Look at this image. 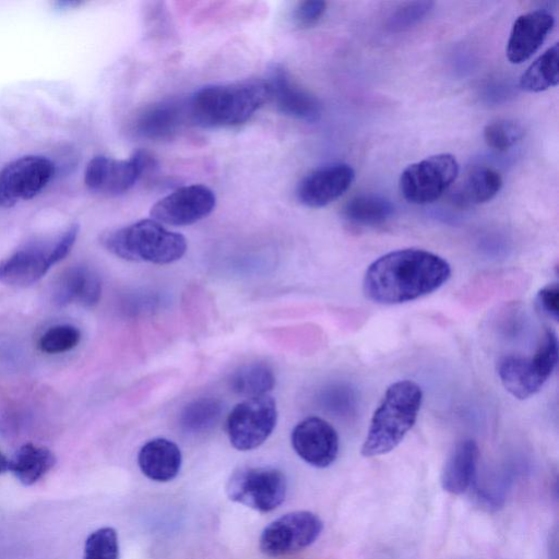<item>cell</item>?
Here are the masks:
<instances>
[{
	"label": "cell",
	"instance_id": "cell-1",
	"mask_svg": "<svg viewBox=\"0 0 559 559\" xmlns=\"http://www.w3.org/2000/svg\"><path fill=\"white\" fill-rule=\"evenodd\" d=\"M451 277L442 257L424 249L388 252L367 267L362 280L366 298L380 305H400L427 296Z\"/></svg>",
	"mask_w": 559,
	"mask_h": 559
},
{
	"label": "cell",
	"instance_id": "cell-2",
	"mask_svg": "<svg viewBox=\"0 0 559 559\" xmlns=\"http://www.w3.org/2000/svg\"><path fill=\"white\" fill-rule=\"evenodd\" d=\"M267 100L270 93L265 81L209 85L191 96L187 115L200 127H233L246 122Z\"/></svg>",
	"mask_w": 559,
	"mask_h": 559
},
{
	"label": "cell",
	"instance_id": "cell-3",
	"mask_svg": "<svg viewBox=\"0 0 559 559\" xmlns=\"http://www.w3.org/2000/svg\"><path fill=\"white\" fill-rule=\"evenodd\" d=\"M421 403L423 390L415 381L390 384L373 412L361 454L372 457L394 450L415 425Z\"/></svg>",
	"mask_w": 559,
	"mask_h": 559
},
{
	"label": "cell",
	"instance_id": "cell-4",
	"mask_svg": "<svg viewBox=\"0 0 559 559\" xmlns=\"http://www.w3.org/2000/svg\"><path fill=\"white\" fill-rule=\"evenodd\" d=\"M102 243L123 260L155 264L175 262L187 250V241L181 234L168 230L153 218L109 231L102 237Z\"/></svg>",
	"mask_w": 559,
	"mask_h": 559
},
{
	"label": "cell",
	"instance_id": "cell-5",
	"mask_svg": "<svg viewBox=\"0 0 559 559\" xmlns=\"http://www.w3.org/2000/svg\"><path fill=\"white\" fill-rule=\"evenodd\" d=\"M558 353L557 334L548 329L532 356L508 355L499 360L497 371L501 384L518 400L535 395L556 369Z\"/></svg>",
	"mask_w": 559,
	"mask_h": 559
},
{
	"label": "cell",
	"instance_id": "cell-6",
	"mask_svg": "<svg viewBox=\"0 0 559 559\" xmlns=\"http://www.w3.org/2000/svg\"><path fill=\"white\" fill-rule=\"evenodd\" d=\"M78 233V225H72L52 240L34 242L16 250L0 261V282L11 286L34 284L68 255Z\"/></svg>",
	"mask_w": 559,
	"mask_h": 559
},
{
	"label": "cell",
	"instance_id": "cell-7",
	"mask_svg": "<svg viewBox=\"0 0 559 559\" xmlns=\"http://www.w3.org/2000/svg\"><path fill=\"white\" fill-rule=\"evenodd\" d=\"M457 174L459 164L452 154L431 155L403 170L399 181L400 191L409 203L428 204L449 189Z\"/></svg>",
	"mask_w": 559,
	"mask_h": 559
},
{
	"label": "cell",
	"instance_id": "cell-8",
	"mask_svg": "<svg viewBox=\"0 0 559 559\" xmlns=\"http://www.w3.org/2000/svg\"><path fill=\"white\" fill-rule=\"evenodd\" d=\"M277 420L275 400L265 394L247 397L229 413L226 430L231 445L248 451L261 445L272 433Z\"/></svg>",
	"mask_w": 559,
	"mask_h": 559
},
{
	"label": "cell",
	"instance_id": "cell-9",
	"mask_svg": "<svg viewBox=\"0 0 559 559\" xmlns=\"http://www.w3.org/2000/svg\"><path fill=\"white\" fill-rule=\"evenodd\" d=\"M287 481L275 468L250 467L234 473L227 484L228 497L260 512L276 509L285 499Z\"/></svg>",
	"mask_w": 559,
	"mask_h": 559
},
{
	"label": "cell",
	"instance_id": "cell-10",
	"mask_svg": "<svg viewBox=\"0 0 559 559\" xmlns=\"http://www.w3.org/2000/svg\"><path fill=\"white\" fill-rule=\"evenodd\" d=\"M55 175L53 163L38 155H26L0 169V207H11L40 193Z\"/></svg>",
	"mask_w": 559,
	"mask_h": 559
},
{
	"label": "cell",
	"instance_id": "cell-11",
	"mask_svg": "<svg viewBox=\"0 0 559 559\" xmlns=\"http://www.w3.org/2000/svg\"><path fill=\"white\" fill-rule=\"evenodd\" d=\"M153 164L152 156L142 151L129 159L98 155L87 163L84 183L93 192L118 195L130 190Z\"/></svg>",
	"mask_w": 559,
	"mask_h": 559
},
{
	"label": "cell",
	"instance_id": "cell-12",
	"mask_svg": "<svg viewBox=\"0 0 559 559\" xmlns=\"http://www.w3.org/2000/svg\"><path fill=\"white\" fill-rule=\"evenodd\" d=\"M323 528L318 515L309 511L287 513L262 532L260 549L270 557H280L300 551L317 540Z\"/></svg>",
	"mask_w": 559,
	"mask_h": 559
},
{
	"label": "cell",
	"instance_id": "cell-13",
	"mask_svg": "<svg viewBox=\"0 0 559 559\" xmlns=\"http://www.w3.org/2000/svg\"><path fill=\"white\" fill-rule=\"evenodd\" d=\"M215 204V193L209 187L185 186L157 201L151 209V216L160 224L191 225L211 214Z\"/></svg>",
	"mask_w": 559,
	"mask_h": 559
},
{
	"label": "cell",
	"instance_id": "cell-14",
	"mask_svg": "<svg viewBox=\"0 0 559 559\" xmlns=\"http://www.w3.org/2000/svg\"><path fill=\"white\" fill-rule=\"evenodd\" d=\"M290 439L295 452L314 467H326L337 456V432L323 418L310 416L302 419L293 429Z\"/></svg>",
	"mask_w": 559,
	"mask_h": 559
},
{
	"label": "cell",
	"instance_id": "cell-15",
	"mask_svg": "<svg viewBox=\"0 0 559 559\" xmlns=\"http://www.w3.org/2000/svg\"><path fill=\"white\" fill-rule=\"evenodd\" d=\"M355 179L353 167L345 163L321 166L305 176L297 187L298 200L308 207H323L342 197Z\"/></svg>",
	"mask_w": 559,
	"mask_h": 559
},
{
	"label": "cell",
	"instance_id": "cell-16",
	"mask_svg": "<svg viewBox=\"0 0 559 559\" xmlns=\"http://www.w3.org/2000/svg\"><path fill=\"white\" fill-rule=\"evenodd\" d=\"M265 82L270 99L274 102L278 111L306 122H316L320 119L322 112L320 102L292 80L282 66L275 64Z\"/></svg>",
	"mask_w": 559,
	"mask_h": 559
},
{
	"label": "cell",
	"instance_id": "cell-17",
	"mask_svg": "<svg viewBox=\"0 0 559 559\" xmlns=\"http://www.w3.org/2000/svg\"><path fill=\"white\" fill-rule=\"evenodd\" d=\"M554 23L552 14L545 10H535L520 15L513 23L508 39V60L520 64L530 59L539 49Z\"/></svg>",
	"mask_w": 559,
	"mask_h": 559
},
{
	"label": "cell",
	"instance_id": "cell-18",
	"mask_svg": "<svg viewBox=\"0 0 559 559\" xmlns=\"http://www.w3.org/2000/svg\"><path fill=\"white\" fill-rule=\"evenodd\" d=\"M102 295V283L97 273L85 265L68 269L57 282L53 300L59 306L78 304L95 306Z\"/></svg>",
	"mask_w": 559,
	"mask_h": 559
},
{
	"label": "cell",
	"instance_id": "cell-19",
	"mask_svg": "<svg viewBox=\"0 0 559 559\" xmlns=\"http://www.w3.org/2000/svg\"><path fill=\"white\" fill-rule=\"evenodd\" d=\"M478 459L479 449L475 440L467 438L459 441L443 465L442 488L452 495L465 492L476 477Z\"/></svg>",
	"mask_w": 559,
	"mask_h": 559
},
{
	"label": "cell",
	"instance_id": "cell-20",
	"mask_svg": "<svg viewBox=\"0 0 559 559\" xmlns=\"http://www.w3.org/2000/svg\"><path fill=\"white\" fill-rule=\"evenodd\" d=\"M181 451L178 445L165 438L147 441L139 451L138 464L142 473L155 481L174 479L180 471Z\"/></svg>",
	"mask_w": 559,
	"mask_h": 559
},
{
	"label": "cell",
	"instance_id": "cell-21",
	"mask_svg": "<svg viewBox=\"0 0 559 559\" xmlns=\"http://www.w3.org/2000/svg\"><path fill=\"white\" fill-rule=\"evenodd\" d=\"M185 114L187 115V108L185 110L180 103L174 100L154 104L138 116L134 131L150 140L169 139L180 128Z\"/></svg>",
	"mask_w": 559,
	"mask_h": 559
},
{
	"label": "cell",
	"instance_id": "cell-22",
	"mask_svg": "<svg viewBox=\"0 0 559 559\" xmlns=\"http://www.w3.org/2000/svg\"><path fill=\"white\" fill-rule=\"evenodd\" d=\"M502 187L500 174L487 166L472 168L452 192V201L457 206H473L493 199Z\"/></svg>",
	"mask_w": 559,
	"mask_h": 559
},
{
	"label": "cell",
	"instance_id": "cell-23",
	"mask_svg": "<svg viewBox=\"0 0 559 559\" xmlns=\"http://www.w3.org/2000/svg\"><path fill=\"white\" fill-rule=\"evenodd\" d=\"M55 463V454L49 449L26 443L10 460V471L23 485L31 486L48 473Z\"/></svg>",
	"mask_w": 559,
	"mask_h": 559
},
{
	"label": "cell",
	"instance_id": "cell-24",
	"mask_svg": "<svg viewBox=\"0 0 559 559\" xmlns=\"http://www.w3.org/2000/svg\"><path fill=\"white\" fill-rule=\"evenodd\" d=\"M394 213L392 202L373 193L352 198L343 209L346 221L358 226H378L389 221Z\"/></svg>",
	"mask_w": 559,
	"mask_h": 559
},
{
	"label": "cell",
	"instance_id": "cell-25",
	"mask_svg": "<svg viewBox=\"0 0 559 559\" xmlns=\"http://www.w3.org/2000/svg\"><path fill=\"white\" fill-rule=\"evenodd\" d=\"M558 55L556 43L543 52L520 78V87L530 93H539L558 84Z\"/></svg>",
	"mask_w": 559,
	"mask_h": 559
},
{
	"label": "cell",
	"instance_id": "cell-26",
	"mask_svg": "<svg viewBox=\"0 0 559 559\" xmlns=\"http://www.w3.org/2000/svg\"><path fill=\"white\" fill-rule=\"evenodd\" d=\"M229 384L235 393L242 396H260L273 389L275 376L267 364L251 362L238 368L231 374Z\"/></svg>",
	"mask_w": 559,
	"mask_h": 559
},
{
	"label": "cell",
	"instance_id": "cell-27",
	"mask_svg": "<svg viewBox=\"0 0 559 559\" xmlns=\"http://www.w3.org/2000/svg\"><path fill=\"white\" fill-rule=\"evenodd\" d=\"M222 403L214 397H201L189 403L180 414L179 424L189 433L212 429L221 418Z\"/></svg>",
	"mask_w": 559,
	"mask_h": 559
},
{
	"label": "cell",
	"instance_id": "cell-28",
	"mask_svg": "<svg viewBox=\"0 0 559 559\" xmlns=\"http://www.w3.org/2000/svg\"><path fill=\"white\" fill-rule=\"evenodd\" d=\"M524 136L523 127L509 119H499L488 123L484 129L486 144L496 151H507Z\"/></svg>",
	"mask_w": 559,
	"mask_h": 559
},
{
	"label": "cell",
	"instance_id": "cell-29",
	"mask_svg": "<svg viewBox=\"0 0 559 559\" xmlns=\"http://www.w3.org/2000/svg\"><path fill=\"white\" fill-rule=\"evenodd\" d=\"M81 340L80 330L71 324L49 328L39 338L38 347L47 354H60L74 348Z\"/></svg>",
	"mask_w": 559,
	"mask_h": 559
},
{
	"label": "cell",
	"instance_id": "cell-30",
	"mask_svg": "<svg viewBox=\"0 0 559 559\" xmlns=\"http://www.w3.org/2000/svg\"><path fill=\"white\" fill-rule=\"evenodd\" d=\"M431 1H412L396 8L388 19L390 32L399 33L409 29L420 23L431 11Z\"/></svg>",
	"mask_w": 559,
	"mask_h": 559
},
{
	"label": "cell",
	"instance_id": "cell-31",
	"mask_svg": "<svg viewBox=\"0 0 559 559\" xmlns=\"http://www.w3.org/2000/svg\"><path fill=\"white\" fill-rule=\"evenodd\" d=\"M118 536L114 528L102 527L85 540L83 559H118Z\"/></svg>",
	"mask_w": 559,
	"mask_h": 559
},
{
	"label": "cell",
	"instance_id": "cell-32",
	"mask_svg": "<svg viewBox=\"0 0 559 559\" xmlns=\"http://www.w3.org/2000/svg\"><path fill=\"white\" fill-rule=\"evenodd\" d=\"M326 9V3L321 0H307L300 2L293 12L294 23L301 27H310L318 23Z\"/></svg>",
	"mask_w": 559,
	"mask_h": 559
},
{
	"label": "cell",
	"instance_id": "cell-33",
	"mask_svg": "<svg viewBox=\"0 0 559 559\" xmlns=\"http://www.w3.org/2000/svg\"><path fill=\"white\" fill-rule=\"evenodd\" d=\"M536 307L546 318L558 322L559 286L558 283L547 284L536 294Z\"/></svg>",
	"mask_w": 559,
	"mask_h": 559
},
{
	"label": "cell",
	"instance_id": "cell-34",
	"mask_svg": "<svg viewBox=\"0 0 559 559\" xmlns=\"http://www.w3.org/2000/svg\"><path fill=\"white\" fill-rule=\"evenodd\" d=\"M10 471V460L0 452V474Z\"/></svg>",
	"mask_w": 559,
	"mask_h": 559
}]
</instances>
